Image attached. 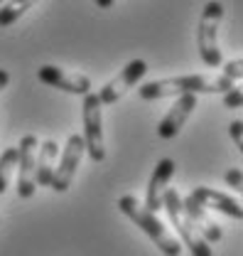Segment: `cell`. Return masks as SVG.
Returning a JSON list of instances; mask_svg holds the SVG:
<instances>
[{
  "instance_id": "obj_12",
  "label": "cell",
  "mask_w": 243,
  "mask_h": 256,
  "mask_svg": "<svg viewBox=\"0 0 243 256\" xmlns=\"http://www.w3.org/2000/svg\"><path fill=\"white\" fill-rule=\"evenodd\" d=\"M182 207H184V214L189 217V222L197 226V232L204 236V242L207 244H216V242H221V229H219V224L214 222L212 217H209V212H207V207H202L192 194L182 200Z\"/></svg>"
},
{
  "instance_id": "obj_13",
  "label": "cell",
  "mask_w": 243,
  "mask_h": 256,
  "mask_svg": "<svg viewBox=\"0 0 243 256\" xmlns=\"http://www.w3.org/2000/svg\"><path fill=\"white\" fill-rule=\"evenodd\" d=\"M192 197H194L202 207H207V210L224 212V214H229V217H234V220H241L243 217L241 202H236L234 197H229V194H224V192H216L214 188H194Z\"/></svg>"
},
{
  "instance_id": "obj_10",
  "label": "cell",
  "mask_w": 243,
  "mask_h": 256,
  "mask_svg": "<svg viewBox=\"0 0 243 256\" xmlns=\"http://www.w3.org/2000/svg\"><path fill=\"white\" fill-rule=\"evenodd\" d=\"M194 108H197V96L194 94L177 96V101L170 106V111L165 114V118L157 124V136L162 140H172L182 130V126L187 124V118L192 116Z\"/></svg>"
},
{
  "instance_id": "obj_2",
  "label": "cell",
  "mask_w": 243,
  "mask_h": 256,
  "mask_svg": "<svg viewBox=\"0 0 243 256\" xmlns=\"http://www.w3.org/2000/svg\"><path fill=\"white\" fill-rule=\"evenodd\" d=\"M118 210H121L128 220H133V222L138 224L152 242H155V246H157L165 256H180L182 254V244L165 229V224L157 220V214L148 212L145 204H140L133 194H123L121 200H118Z\"/></svg>"
},
{
  "instance_id": "obj_1",
  "label": "cell",
  "mask_w": 243,
  "mask_h": 256,
  "mask_svg": "<svg viewBox=\"0 0 243 256\" xmlns=\"http://www.w3.org/2000/svg\"><path fill=\"white\" fill-rule=\"evenodd\" d=\"M236 84L226 76H209V74H189V76H172L148 82L138 89V96L143 101H155L165 96H184V94H226Z\"/></svg>"
},
{
  "instance_id": "obj_21",
  "label": "cell",
  "mask_w": 243,
  "mask_h": 256,
  "mask_svg": "<svg viewBox=\"0 0 243 256\" xmlns=\"http://www.w3.org/2000/svg\"><path fill=\"white\" fill-rule=\"evenodd\" d=\"M7 82H10V74H7V69H0V92L7 86Z\"/></svg>"
},
{
  "instance_id": "obj_15",
  "label": "cell",
  "mask_w": 243,
  "mask_h": 256,
  "mask_svg": "<svg viewBox=\"0 0 243 256\" xmlns=\"http://www.w3.org/2000/svg\"><path fill=\"white\" fill-rule=\"evenodd\" d=\"M37 2H39V0H7V2L0 8V28H10L12 22H17Z\"/></svg>"
},
{
  "instance_id": "obj_9",
  "label": "cell",
  "mask_w": 243,
  "mask_h": 256,
  "mask_svg": "<svg viewBox=\"0 0 243 256\" xmlns=\"http://www.w3.org/2000/svg\"><path fill=\"white\" fill-rule=\"evenodd\" d=\"M37 138L27 133L22 140H20V146H17V197H22V200H30L34 190H37V185H34V162H37Z\"/></svg>"
},
{
  "instance_id": "obj_6",
  "label": "cell",
  "mask_w": 243,
  "mask_h": 256,
  "mask_svg": "<svg viewBox=\"0 0 243 256\" xmlns=\"http://www.w3.org/2000/svg\"><path fill=\"white\" fill-rule=\"evenodd\" d=\"M84 153H86L84 138L79 133H71L69 140H66V146H64V153H61V158H59V168H54V175H52V182H49L52 190L66 192L71 188V180H74V175L79 170V162L84 158Z\"/></svg>"
},
{
  "instance_id": "obj_3",
  "label": "cell",
  "mask_w": 243,
  "mask_h": 256,
  "mask_svg": "<svg viewBox=\"0 0 243 256\" xmlns=\"http://www.w3.org/2000/svg\"><path fill=\"white\" fill-rule=\"evenodd\" d=\"M221 18H224V5L219 0H212L204 5L202 15H199V25H197V47H199V57L207 66H221L224 57L219 50V28H221Z\"/></svg>"
},
{
  "instance_id": "obj_16",
  "label": "cell",
  "mask_w": 243,
  "mask_h": 256,
  "mask_svg": "<svg viewBox=\"0 0 243 256\" xmlns=\"http://www.w3.org/2000/svg\"><path fill=\"white\" fill-rule=\"evenodd\" d=\"M15 165H17V148H7V150H2V156H0V194L7 190L10 172H12Z\"/></svg>"
},
{
  "instance_id": "obj_7",
  "label": "cell",
  "mask_w": 243,
  "mask_h": 256,
  "mask_svg": "<svg viewBox=\"0 0 243 256\" xmlns=\"http://www.w3.org/2000/svg\"><path fill=\"white\" fill-rule=\"evenodd\" d=\"M145 74H148L145 60H133V62H128L121 72H118V76H113L103 89H98L96 96H98L101 106H113V104H116L128 89H133Z\"/></svg>"
},
{
  "instance_id": "obj_18",
  "label": "cell",
  "mask_w": 243,
  "mask_h": 256,
  "mask_svg": "<svg viewBox=\"0 0 243 256\" xmlns=\"http://www.w3.org/2000/svg\"><path fill=\"white\" fill-rule=\"evenodd\" d=\"M224 180H226V185H229V188H234L236 192L243 190V175H241V170H239V168H231V170L224 175Z\"/></svg>"
},
{
  "instance_id": "obj_19",
  "label": "cell",
  "mask_w": 243,
  "mask_h": 256,
  "mask_svg": "<svg viewBox=\"0 0 243 256\" xmlns=\"http://www.w3.org/2000/svg\"><path fill=\"white\" fill-rule=\"evenodd\" d=\"M241 104H243V94H241V89H231V92H226L224 94V106L226 108H241Z\"/></svg>"
},
{
  "instance_id": "obj_23",
  "label": "cell",
  "mask_w": 243,
  "mask_h": 256,
  "mask_svg": "<svg viewBox=\"0 0 243 256\" xmlns=\"http://www.w3.org/2000/svg\"><path fill=\"white\" fill-rule=\"evenodd\" d=\"M0 2H7V0H0Z\"/></svg>"
},
{
  "instance_id": "obj_8",
  "label": "cell",
  "mask_w": 243,
  "mask_h": 256,
  "mask_svg": "<svg viewBox=\"0 0 243 256\" xmlns=\"http://www.w3.org/2000/svg\"><path fill=\"white\" fill-rule=\"evenodd\" d=\"M39 82L52 86V89H59L66 94H76V96H86L91 94V79L86 74H74V72H66L59 66H52V64H44L39 72H37Z\"/></svg>"
},
{
  "instance_id": "obj_4",
  "label": "cell",
  "mask_w": 243,
  "mask_h": 256,
  "mask_svg": "<svg viewBox=\"0 0 243 256\" xmlns=\"http://www.w3.org/2000/svg\"><path fill=\"white\" fill-rule=\"evenodd\" d=\"M162 207L167 210V217H170L172 226L177 229V234H180L182 244L189 249V254H192V256H214L212 254V246L204 242V236L197 232V226L189 222V217L184 214L180 192L170 190V188H167V190H165V197H162Z\"/></svg>"
},
{
  "instance_id": "obj_14",
  "label": "cell",
  "mask_w": 243,
  "mask_h": 256,
  "mask_svg": "<svg viewBox=\"0 0 243 256\" xmlns=\"http://www.w3.org/2000/svg\"><path fill=\"white\" fill-rule=\"evenodd\" d=\"M59 156V146L54 140H44L37 146V162H34V185L49 188L52 175H54V162Z\"/></svg>"
},
{
  "instance_id": "obj_20",
  "label": "cell",
  "mask_w": 243,
  "mask_h": 256,
  "mask_svg": "<svg viewBox=\"0 0 243 256\" xmlns=\"http://www.w3.org/2000/svg\"><path fill=\"white\" fill-rule=\"evenodd\" d=\"M229 133H231V138L236 140V148H243V121L241 118H236V121H231V126H229Z\"/></svg>"
},
{
  "instance_id": "obj_11",
  "label": "cell",
  "mask_w": 243,
  "mask_h": 256,
  "mask_svg": "<svg viewBox=\"0 0 243 256\" xmlns=\"http://www.w3.org/2000/svg\"><path fill=\"white\" fill-rule=\"evenodd\" d=\"M175 168H177V165H175L172 158H162L157 162V168L152 170L150 185H148V192H145V210L152 212V214L162 207V197H165L170 178L175 175Z\"/></svg>"
},
{
  "instance_id": "obj_5",
  "label": "cell",
  "mask_w": 243,
  "mask_h": 256,
  "mask_svg": "<svg viewBox=\"0 0 243 256\" xmlns=\"http://www.w3.org/2000/svg\"><path fill=\"white\" fill-rule=\"evenodd\" d=\"M81 116H84V143H86V153L93 162H101L106 158V148H103V116H101V101L96 94L84 96V106H81Z\"/></svg>"
},
{
  "instance_id": "obj_22",
  "label": "cell",
  "mask_w": 243,
  "mask_h": 256,
  "mask_svg": "<svg viewBox=\"0 0 243 256\" xmlns=\"http://www.w3.org/2000/svg\"><path fill=\"white\" fill-rule=\"evenodd\" d=\"M93 2H96V5L101 8V10H108V8L113 5V0H93Z\"/></svg>"
},
{
  "instance_id": "obj_17",
  "label": "cell",
  "mask_w": 243,
  "mask_h": 256,
  "mask_svg": "<svg viewBox=\"0 0 243 256\" xmlns=\"http://www.w3.org/2000/svg\"><path fill=\"white\" fill-rule=\"evenodd\" d=\"M224 76L226 79H231V82H239L243 76V60H234V62H226L224 64Z\"/></svg>"
}]
</instances>
